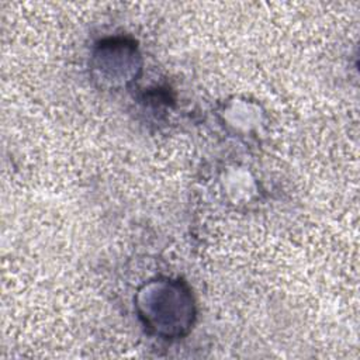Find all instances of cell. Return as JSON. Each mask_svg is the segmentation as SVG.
Instances as JSON below:
<instances>
[{
	"label": "cell",
	"instance_id": "1",
	"mask_svg": "<svg viewBox=\"0 0 360 360\" xmlns=\"http://www.w3.org/2000/svg\"><path fill=\"white\" fill-rule=\"evenodd\" d=\"M138 311L143 323L156 335L177 338L194 321V302L188 288L179 280H156L138 294Z\"/></svg>",
	"mask_w": 360,
	"mask_h": 360
}]
</instances>
